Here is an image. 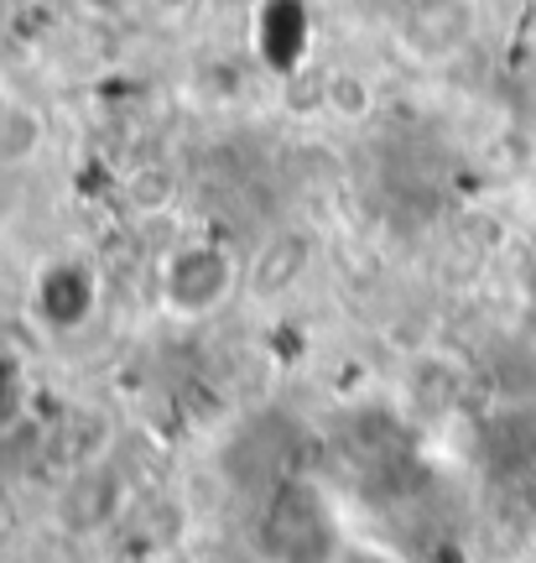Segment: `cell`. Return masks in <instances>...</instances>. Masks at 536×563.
<instances>
[{
  "label": "cell",
  "mask_w": 536,
  "mask_h": 563,
  "mask_svg": "<svg viewBox=\"0 0 536 563\" xmlns=\"http://www.w3.org/2000/svg\"><path fill=\"white\" fill-rule=\"evenodd\" d=\"M161 287H167V302L178 313H209V308H219V302L230 298L235 262H230L224 245H182L178 256L167 262Z\"/></svg>",
  "instance_id": "6da1fadb"
},
{
  "label": "cell",
  "mask_w": 536,
  "mask_h": 563,
  "mask_svg": "<svg viewBox=\"0 0 536 563\" xmlns=\"http://www.w3.org/2000/svg\"><path fill=\"white\" fill-rule=\"evenodd\" d=\"M479 26V5L474 0H412L406 21H401V37L417 58H448L458 47H469Z\"/></svg>",
  "instance_id": "7a4b0ae2"
},
{
  "label": "cell",
  "mask_w": 536,
  "mask_h": 563,
  "mask_svg": "<svg viewBox=\"0 0 536 563\" xmlns=\"http://www.w3.org/2000/svg\"><path fill=\"white\" fill-rule=\"evenodd\" d=\"M302 272H308V241L302 235H271L256 266H250V287H256V298H277Z\"/></svg>",
  "instance_id": "3957f363"
},
{
  "label": "cell",
  "mask_w": 536,
  "mask_h": 563,
  "mask_svg": "<svg viewBox=\"0 0 536 563\" xmlns=\"http://www.w3.org/2000/svg\"><path fill=\"white\" fill-rule=\"evenodd\" d=\"M42 115L32 110L26 100H5L0 110V162L5 167H21V162H32L42 152Z\"/></svg>",
  "instance_id": "277c9868"
},
{
  "label": "cell",
  "mask_w": 536,
  "mask_h": 563,
  "mask_svg": "<svg viewBox=\"0 0 536 563\" xmlns=\"http://www.w3.org/2000/svg\"><path fill=\"white\" fill-rule=\"evenodd\" d=\"M328 563H406V559H401L397 548L370 543V538H344V543H334Z\"/></svg>",
  "instance_id": "5b68a950"
},
{
  "label": "cell",
  "mask_w": 536,
  "mask_h": 563,
  "mask_svg": "<svg viewBox=\"0 0 536 563\" xmlns=\"http://www.w3.org/2000/svg\"><path fill=\"white\" fill-rule=\"evenodd\" d=\"M328 104H334V110H349V115H359V110L370 104V89H365L355 74H334V79H328Z\"/></svg>",
  "instance_id": "8992f818"
},
{
  "label": "cell",
  "mask_w": 536,
  "mask_h": 563,
  "mask_svg": "<svg viewBox=\"0 0 536 563\" xmlns=\"http://www.w3.org/2000/svg\"><path fill=\"white\" fill-rule=\"evenodd\" d=\"M0 110H5V95H0Z\"/></svg>",
  "instance_id": "52a82bcc"
}]
</instances>
